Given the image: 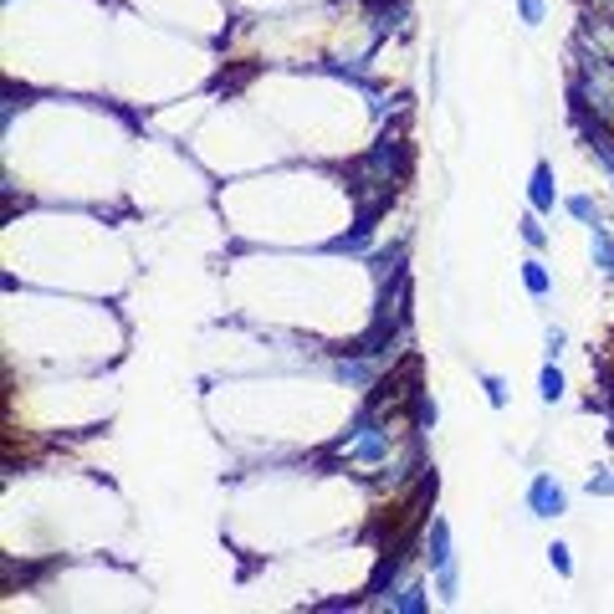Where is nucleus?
<instances>
[{"mask_svg":"<svg viewBox=\"0 0 614 614\" xmlns=\"http://www.w3.org/2000/svg\"><path fill=\"white\" fill-rule=\"evenodd\" d=\"M517 16H522V26H538L543 21V0H517Z\"/></svg>","mask_w":614,"mask_h":614,"instance_id":"f3484780","label":"nucleus"},{"mask_svg":"<svg viewBox=\"0 0 614 614\" xmlns=\"http://www.w3.org/2000/svg\"><path fill=\"white\" fill-rule=\"evenodd\" d=\"M574 123H579V134H584V144H589V154L604 164V174L614 180V134L604 128V118H594V113H584V108H574Z\"/></svg>","mask_w":614,"mask_h":614,"instance_id":"20e7f679","label":"nucleus"},{"mask_svg":"<svg viewBox=\"0 0 614 614\" xmlns=\"http://www.w3.org/2000/svg\"><path fill=\"white\" fill-rule=\"evenodd\" d=\"M548 563H553L558 579H574V558H568V543H553V548H548Z\"/></svg>","mask_w":614,"mask_h":614,"instance_id":"ddd939ff","label":"nucleus"},{"mask_svg":"<svg viewBox=\"0 0 614 614\" xmlns=\"http://www.w3.org/2000/svg\"><path fill=\"white\" fill-rule=\"evenodd\" d=\"M528 512H533L538 522H548V517H563V512H568V492L553 481V471H538V476L528 481Z\"/></svg>","mask_w":614,"mask_h":614,"instance_id":"f03ea898","label":"nucleus"},{"mask_svg":"<svg viewBox=\"0 0 614 614\" xmlns=\"http://www.w3.org/2000/svg\"><path fill=\"white\" fill-rule=\"evenodd\" d=\"M589 497H614V466H599L589 476Z\"/></svg>","mask_w":614,"mask_h":614,"instance_id":"4468645a","label":"nucleus"},{"mask_svg":"<svg viewBox=\"0 0 614 614\" xmlns=\"http://www.w3.org/2000/svg\"><path fill=\"white\" fill-rule=\"evenodd\" d=\"M563 210L574 215L579 226H599V205H594V195H568V200H563Z\"/></svg>","mask_w":614,"mask_h":614,"instance_id":"9b49d317","label":"nucleus"},{"mask_svg":"<svg viewBox=\"0 0 614 614\" xmlns=\"http://www.w3.org/2000/svg\"><path fill=\"white\" fill-rule=\"evenodd\" d=\"M384 364H389V359L379 354V348H364V354H354V359H338L333 374H338L348 389H369V384L384 374Z\"/></svg>","mask_w":614,"mask_h":614,"instance_id":"7ed1b4c3","label":"nucleus"},{"mask_svg":"<svg viewBox=\"0 0 614 614\" xmlns=\"http://www.w3.org/2000/svg\"><path fill=\"white\" fill-rule=\"evenodd\" d=\"M481 389H487V405H492V410L507 405V384H502L497 374H481Z\"/></svg>","mask_w":614,"mask_h":614,"instance_id":"2eb2a0df","label":"nucleus"},{"mask_svg":"<svg viewBox=\"0 0 614 614\" xmlns=\"http://www.w3.org/2000/svg\"><path fill=\"white\" fill-rule=\"evenodd\" d=\"M384 604H389L394 614H425V609H430V589H425L420 579H400V584L384 594Z\"/></svg>","mask_w":614,"mask_h":614,"instance_id":"423d86ee","label":"nucleus"},{"mask_svg":"<svg viewBox=\"0 0 614 614\" xmlns=\"http://www.w3.org/2000/svg\"><path fill=\"white\" fill-rule=\"evenodd\" d=\"M594 16L599 21H614V0H594Z\"/></svg>","mask_w":614,"mask_h":614,"instance_id":"aec40b11","label":"nucleus"},{"mask_svg":"<svg viewBox=\"0 0 614 614\" xmlns=\"http://www.w3.org/2000/svg\"><path fill=\"white\" fill-rule=\"evenodd\" d=\"M364 169H379V185L389 190V185L405 174V139H400V134L379 139V144H374V154L364 159Z\"/></svg>","mask_w":614,"mask_h":614,"instance_id":"39448f33","label":"nucleus"},{"mask_svg":"<svg viewBox=\"0 0 614 614\" xmlns=\"http://www.w3.org/2000/svg\"><path fill=\"white\" fill-rule=\"evenodd\" d=\"M553 205H558V185H553V164H533V180H528V210H538V215H553Z\"/></svg>","mask_w":614,"mask_h":614,"instance_id":"0eeeda50","label":"nucleus"},{"mask_svg":"<svg viewBox=\"0 0 614 614\" xmlns=\"http://www.w3.org/2000/svg\"><path fill=\"white\" fill-rule=\"evenodd\" d=\"M522 287H528V297H548L553 292V277H548V267L533 256V261H522Z\"/></svg>","mask_w":614,"mask_h":614,"instance_id":"1a4fd4ad","label":"nucleus"},{"mask_svg":"<svg viewBox=\"0 0 614 614\" xmlns=\"http://www.w3.org/2000/svg\"><path fill=\"white\" fill-rule=\"evenodd\" d=\"M313 609H359V599H323V604H313Z\"/></svg>","mask_w":614,"mask_h":614,"instance_id":"6ab92c4d","label":"nucleus"},{"mask_svg":"<svg viewBox=\"0 0 614 614\" xmlns=\"http://www.w3.org/2000/svg\"><path fill=\"white\" fill-rule=\"evenodd\" d=\"M415 430H435V400L415 394Z\"/></svg>","mask_w":614,"mask_h":614,"instance_id":"dca6fc26","label":"nucleus"},{"mask_svg":"<svg viewBox=\"0 0 614 614\" xmlns=\"http://www.w3.org/2000/svg\"><path fill=\"white\" fill-rule=\"evenodd\" d=\"M425 563H430V579H435V594L446 604L461 599V563H456V543H451V522L446 517H430L425 528Z\"/></svg>","mask_w":614,"mask_h":614,"instance_id":"f257e3e1","label":"nucleus"},{"mask_svg":"<svg viewBox=\"0 0 614 614\" xmlns=\"http://www.w3.org/2000/svg\"><path fill=\"white\" fill-rule=\"evenodd\" d=\"M543 343H548V359H558L563 348H568V333H563V328H548V338H543Z\"/></svg>","mask_w":614,"mask_h":614,"instance_id":"a211bd4d","label":"nucleus"},{"mask_svg":"<svg viewBox=\"0 0 614 614\" xmlns=\"http://www.w3.org/2000/svg\"><path fill=\"white\" fill-rule=\"evenodd\" d=\"M589 256H594V267L614 277V236L604 226H589Z\"/></svg>","mask_w":614,"mask_h":614,"instance_id":"6e6552de","label":"nucleus"},{"mask_svg":"<svg viewBox=\"0 0 614 614\" xmlns=\"http://www.w3.org/2000/svg\"><path fill=\"white\" fill-rule=\"evenodd\" d=\"M517 226H522V241H528L533 251H538V246H548V231L538 226V210H528V215H522V221H517Z\"/></svg>","mask_w":614,"mask_h":614,"instance_id":"f8f14e48","label":"nucleus"},{"mask_svg":"<svg viewBox=\"0 0 614 614\" xmlns=\"http://www.w3.org/2000/svg\"><path fill=\"white\" fill-rule=\"evenodd\" d=\"M563 389H568V384H563V369L548 359V369L538 374V394H543V405H558V400H563Z\"/></svg>","mask_w":614,"mask_h":614,"instance_id":"9d476101","label":"nucleus"}]
</instances>
